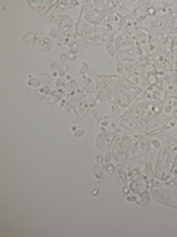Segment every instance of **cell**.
<instances>
[{"mask_svg":"<svg viewBox=\"0 0 177 237\" xmlns=\"http://www.w3.org/2000/svg\"><path fill=\"white\" fill-rule=\"evenodd\" d=\"M146 188H148V181H146V178H143V176H137L130 182V190H132V193H134V194L145 193Z\"/></svg>","mask_w":177,"mask_h":237,"instance_id":"cell-1","label":"cell"},{"mask_svg":"<svg viewBox=\"0 0 177 237\" xmlns=\"http://www.w3.org/2000/svg\"><path fill=\"white\" fill-rule=\"evenodd\" d=\"M36 42H34V48L38 50H50L52 48V39L50 37H44L41 33L36 34Z\"/></svg>","mask_w":177,"mask_h":237,"instance_id":"cell-2","label":"cell"},{"mask_svg":"<svg viewBox=\"0 0 177 237\" xmlns=\"http://www.w3.org/2000/svg\"><path fill=\"white\" fill-rule=\"evenodd\" d=\"M84 19H86L89 24H95V25H100V22H102V15L97 14L96 10H87L86 14H84Z\"/></svg>","mask_w":177,"mask_h":237,"instance_id":"cell-3","label":"cell"},{"mask_svg":"<svg viewBox=\"0 0 177 237\" xmlns=\"http://www.w3.org/2000/svg\"><path fill=\"white\" fill-rule=\"evenodd\" d=\"M87 108H89V104H87L86 101H80V102L77 104V107H74V111L77 113L78 117H83V116L86 114Z\"/></svg>","mask_w":177,"mask_h":237,"instance_id":"cell-4","label":"cell"},{"mask_svg":"<svg viewBox=\"0 0 177 237\" xmlns=\"http://www.w3.org/2000/svg\"><path fill=\"white\" fill-rule=\"evenodd\" d=\"M105 8H106V3H103V2H95V3H93V9H95L97 14L105 12Z\"/></svg>","mask_w":177,"mask_h":237,"instance_id":"cell-5","label":"cell"},{"mask_svg":"<svg viewBox=\"0 0 177 237\" xmlns=\"http://www.w3.org/2000/svg\"><path fill=\"white\" fill-rule=\"evenodd\" d=\"M73 108L74 110V107H73V102H69L68 99L67 101H62V102H61V110H62V111H69V110Z\"/></svg>","mask_w":177,"mask_h":237,"instance_id":"cell-6","label":"cell"},{"mask_svg":"<svg viewBox=\"0 0 177 237\" xmlns=\"http://www.w3.org/2000/svg\"><path fill=\"white\" fill-rule=\"evenodd\" d=\"M38 79H40L41 83H44L46 86H49L50 83H52V76H47V74H44V73H41Z\"/></svg>","mask_w":177,"mask_h":237,"instance_id":"cell-7","label":"cell"},{"mask_svg":"<svg viewBox=\"0 0 177 237\" xmlns=\"http://www.w3.org/2000/svg\"><path fill=\"white\" fill-rule=\"evenodd\" d=\"M149 200H150V197H149V194L148 193H142V199L139 200V205H142V206H146L148 203H149Z\"/></svg>","mask_w":177,"mask_h":237,"instance_id":"cell-8","label":"cell"},{"mask_svg":"<svg viewBox=\"0 0 177 237\" xmlns=\"http://www.w3.org/2000/svg\"><path fill=\"white\" fill-rule=\"evenodd\" d=\"M36 34H34V33H27V34H25V37H24L22 40H24V43H31V42H36Z\"/></svg>","mask_w":177,"mask_h":237,"instance_id":"cell-9","label":"cell"},{"mask_svg":"<svg viewBox=\"0 0 177 237\" xmlns=\"http://www.w3.org/2000/svg\"><path fill=\"white\" fill-rule=\"evenodd\" d=\"M28 85H30L31 87H38V86H41V82H40V79L30 77L28 79Z\"/></svg>","mask_w":177,"mask_h":237,"instance_id":"cell-10","label":"cell"},{"mask_svg":"<svg viewBox=\"0 0 177 237\" xmlns=\"http://www.w3.org/2000/svg\"><path fill=\"white\" fill-rule=\"evenodd\" d=\"M89 68H90V67H89V64H87V62H83V65L80 67V74H81V76H86V74L90 71Z\"/></svg>","mask_w":177,"mask_h":237,"instance_id":"cell-11","label":"cell"},{"mask_svg":"<svg viewBox=\"0 0 177 237\" xmlns=\"http://www.w3.org/2000/svg\"><path fill=\"white\" fill-rule=\"evenodd\" d=\"M103 169H105V170H108V172H111V173H112V172H117V168H115V164L111 163V162L105 164V168H103Z\"/></svg>","mask_w":177,"mask_h":237,"instance_id":"cell-12","label":"cell"},{"mask_svg":"<svg viewBox=\"0 0 177 237\" xmlns=\"http://www.w3.org/2000/svg\"><path fill=\"white\" fill-rule=\"evenodd\" d=\"M139 148H140L142 153H148V151H149V148H150V145L148 144V142H140Z\"/></svg>","mask_w":177,"mask_h":237,"instance_id":"cell-13","label":"cell"},{"mask_svg":"<svg viewBox=\"0 0 177 237\" xmlns=\"http://www.w3.org/2000/svg\"><path fill=\"white\" fill-rule=\"evenodd\" d=\"M102 39H103V40H106L108 43H111V42H114L112 33H103V34H102Z\"/></svg>","mask_w":177,"mask_h":237,"instance_id":"cell-14","label":"cell"},{"mask_svg":"<svg viewBox=\"0 0 177 237\" xmlns=\"http://www.w3.org/2000/svg\"><path fill=\"white\" fill-rule=\"evenodd\" d=\"M56 86L58 87H61V89H64L65 87V85H67V83H65V79H62V77H59V79H56Z\"/></svg>","mask_w":177,"mask_h":237,"instance_id":"cell-15","label":"cell"},{"mask_svg":"<svg viewBox=\"0 0 177 237\" xmlns=\"http://www.w3.org/2000/svg\"><path fill=\"white\" fill-rule=\"evenodd\" d=\"M68 59H69L68 54H61V55H59V62H61V64H65Z\"/></svg>","mask_w":177,"mask_h":237,"instance_id":"cell-16","label":"cell"},{"mask_svg":"<svg viewBox=\"0 0 177 237\" xmlns=\"http://www.w3.org/2000/svg\"><path fill=\"white\" fill-rule=\"evenodd\" d=\"M50 67H52V70H53V71H59V70H61V67H62V64H61L59 61H56V62H52V64H50Z\"/></svg>","mask_w":177,"mask_h":237,"instance_id":"cell-17","label":"cell"},{"mask_svg":"<svg viewBox=\"0 0 177 237\" xmlns=\"http://www.w3.org/2000/svg\"><path fill=\"white\" fill-rule=\"evenodd\" d=\"M106 52H108L111 56H114V55H115V52H114V45H112V43H106Z\"/></svg>","mask_w":177,"mask_h":237,"instance_id":"cell-18","label":"cell"},{"mask_svg":"<svg viewBox=\"0 0 177 237\" xmlns=\"http://www.w3.org/2000/svg\"><path fill=\"white\" fill-rule=\"evenodd\" d=\"M156 82H158L156 76H152V74H150V76H148V83H149V85H152V86H154V85H156Z\"/></svg>","mask_w":177,"mask_h":237,"instance_id":"cell-19","label":"cell"},{"mask_svg":"<svg viewBox=\"0 0 177 237\" xmlns=\"http://www.w3.org/2000/svg\"><path fill=\"white\" fill-rule=\"evenodd\" d=\"M84 133H86V131H84V129H77V131H75V132H74V137L75 138H81V137H84Z\"/></svg>","mask_w":177,"mask_h":237,"instance_id":"cell-20","label":"cell"},{"mask_svg":"<svg viewBox=\"0 0 177 237\" xmlns=\"http://www.w3.org/2000/svg\"><path fill=\"white\" fill-rule=\"evenodd\" d=\"M50 95H52V96H49V98H47L49 104H55V102H58V101H59V98L56 95H53V93H50Z\"/></svg>","mask_w":177,"mask_h":237,"instance_id":"cell-21","label":"cell"},{"mask_svg":"<svg viewBox=\"0 0 177 237\" xmlns=\"http://www.w3.org/2000/svg\"><path fill=\"white\" fill-rule=\"evenodd\" d=\"M67 71H68V68H67L65 65H62V67H61V70L58 71V73H59V77H64V76H67Z\"/></svg>","mask_w":177,"mask_h":237,"instance_id":"cell-22","label":"cell"},{"mask_svg":"<svg viewBox=\"0 0 177 237\" xmlns=\"http://www.w3.org/2000/svg\"><path fill=\"white\" fill-rule=\"evenodd\" d=\"M156 43H149V46H148V48H149V49H148V52H149V54H152V52H156V49H158V48H156Z\"/></svg>","mask_w":177,"mask_h":237,"instance_id":"cell-23","label":"cell"},{"mask_svg":"<svg viewBox=\"0 0 177 237\" xmlns=\"http://www.w3.org/2000/svg\"><path fill=\"white\" fill-rule=\"evenodd\" d=\"M95 176H96V179H102V178H103V172H102V170H99V169H95Z\"/></svg>","mask_w":177,"mask_h":237,"instance_id":"cell-24","label":"cell"},{"mask_svg":"<svg viewBox=\"0 0 177 237\" xmlns=\"http://www.w3.org/2000/svg\"><path fill=\"white\" fill-rule=\"evenodd\" d=\"M150 145L154 147V148H158V150H161V142H159L158 139H154V141L150 142Z\"/></svg>","mask_w":177,"mask_h":237,"instance_id":"cell-25","label":"cell"},{"mask_svg":"<svg viewBox=\"0 0 177 237\" xmlns=\"http://www.w3.org/2000/svg\"><path fill=\"white\" fill-rule=\"evenodd\" d=\"M78 50H80V46H78V45L71 46V55H77V54H78Z\"/></svg>","mask_w":177,"mask_h":237,"instance_id":"cell-26","label":"cell"},{"mask_svg":"<svg viewBox=\"0 0 177 237\" xmlns=\"http://www.w3.org/2000/svg\"><path fill=\"white\" fill-rule=\"evenodd\" d=\"M41 92H43L44 95H47V96L52 93V92H50V87H49V86H43V87H41Z\"/></svg>","mask_w":177,"mask_h":237,"instance_id":"cell-27","label":"cell"},{"mask_svg":"<svg viewBox=\"0 0 177 237\" xmlns=\"http://www.w3.org/2000/svg\"><path fill=\"white\" fill-rule=\"evenodd\" d=\"M59 36V31L56 30V27H53L50 30V37H58Z\"/></svg>","mask_w":177,"mask_h":237,"instance_id":"cell-28","label":"cell"},{"mask_svg":"<svg viewBox=\"0 0 177 237\" xmlns=\"http://www.w3.org/2000/svg\"><path fill=\"white\" fill-rule=\"evenodd\" d=\"M111 159H112V153H106L105 154V163H109Z\"/></svg>","mask_w":177,"mask_h":237,"instance_id":"cell-29","label":"cell"},{"mask_svg":"<svg viewBox=\"0 0 177 237\" xmlns=\"http://www.w3.org/2000/svg\"><path fill=\"white\" fill-rule=\"evenodd\" d=\"M127 202H136V203H139V199H137L136 196H128L127 197Z\"/></svg>","mask_w":177,"mask_h":237,"instance_id":"cell-30","label":"cell"},{"mask_svg":"<svg viewBox=\"0 0 177 237\" xmlns=\"http://www.w3.org/2000/svg\"><path fill=\"white\" fill-rule=\"evenodd\" d=\"M37 99H40V101H43V99H46V96H44V93H43V92H38V93H37Z\"/></svg>","mask_w":177,"mask_h":237,"instance_id":"cell-31","label":"cell"},{"mask_svg":"<svg viewBox=\"0 0 177 237\" xmlns=\"http://www.w3.org/2000/svg\"><path fill=\"white\" fill-rule=\"evenodd\" d=\"M96 162H97V163H102V162H105V157L103 156H96Z\"/></svg>","mask_w":177,"mask_h":237,"instance_id":"cell-32","label":"cell"},{"mask_svg":"<svg viewBox=\"0 0 177 237\" xmlns=\"http://www.w3.org/2000/svg\"><path fill=\"white\" fill-rule=\"evenodd\" d=\"M52 77H55V79H59V73H58V71H52Z\"/></svg>","mask_w":177,"mask_h":237,"instance_id":"cell-33","label":"cell"},{"mask_svg":"<svg viewBox=\"0 0 177 237\" xmlns=\"http://www.w3.org/2000/svg\"><path fill=\"white\" fill-rule=\"evenodd\" d=\"M91 194H93V196H97V194H99V190H97V188H95V190L91 191Z\"/></svg>","mask_w":177,"mask_h":237,"instance_id":"cell-34","label":"cell"},{"mask_svg":"<svg viewBox=\"0 0 177 237\" xmlns=\"http://www.w3.org/2000/svg\"><path fill=\"white\" fill-rule=\"evenodd\" d=\"M130 191H132V190H130V188H128V187H126V188H124V193H126V194H128V193H130Z\"/></svg>","mask_w":177,"mask_h":237,"instance_id":"cell-35","label":"cell"},{"mask_svg":"<svg viewBox=\"0 0 177 237\" xmlns=\"http://www.w3.org/2000/svg\"><path fill=\"white\" fill-rule=\"evenodd\" d=\"M173 118H174V120H177V111H174V113H173Z\"/></svg>","mask_w":177,"mask_h":237,"instance_id":"cell-36","label":"cell"}]
</instances>
